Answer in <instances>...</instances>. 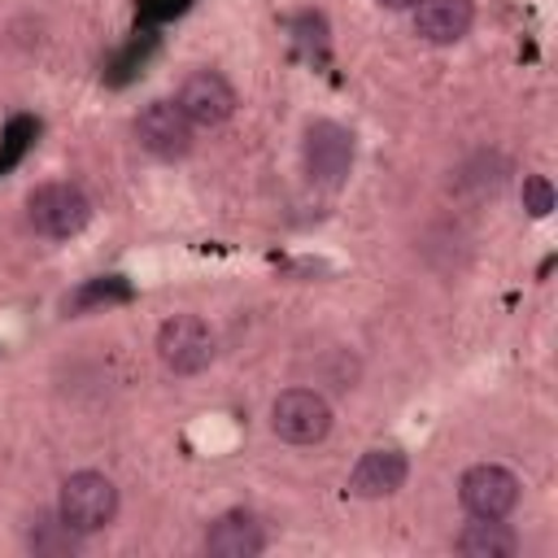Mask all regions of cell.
I'll return each mask as SVG.
<instances>
[{"label":"cell","instance_id":"obj_1","mask_svg":"<svg viewBox=\"0 0 558 558\" xmlns=\"http://www.w3.org/2000/svg\"><path fill=\"white\" fill-rule=\"evenodd\" d=\"M57 514H61L78 536L109 527L113 514H118V488H113V480L100 475V471H74V475L61 484Z\"/></svg>","mask_w":558,"mask_h":558},{"label":"cell","instance_id":"obj_2","mask_svg":"<svg viewBox=\"0 0 558 558\" xmlns=\"http://www.w3.org/2000/svg\"><path fill=\"white\" fill-rule=\"evenodd\" d=\"M26 218L48 240H70L92 222V201L74 183H39L26 196Z\"/></svg>","mask_w":558,"mask_h":558},{"label":"cell","instance_id":"obj_3","mask_svg":"<svg viewBox=\"0 0 558 558\" xmlns=\"http://www.w3.org/2000/svg\"><path fill=\"white\" fill-rule=\"evenodd\" d=\"M301 161H305V174L323 187H336L344 183V174L353 170V131L331 122V118H318L305 126V140H301Z\"/></svg>","mask_w":558,"mask_h":558},{"label":"cell","instance_id":"obj_4","mask_svg":"<svg viewBox=\"0 0 558 558\" xmlns=\"http://www.w3.org/2000/svg\"><path fill=\"white\" fill-rule=\"evenodd\" d=\"M270 427L288 445H314L331 432V405L314 388H283L270 405Z\"/></svg>","mask_w":558,"mask_h":558},{"label":"cell","instance_id":"obj_5","mask_svg":"<svg viewBox=\"0 0 558 558\" xmlns=\"http://www.w3.org/2000/svg\"><path fill=\"white\" fill-rule=\"evenodd\" d=\"M458 497L471 519H506L519 506V475L497 462H475L462 471Z\"/></svg>","mask_w":558,"mask_h":558},{"label":"cell","instance_id":"obj_6","mask_svg":"<svg viewBox=\"0 0 558 558\" xmlns=\"http://www.w3.org/2000/svg\"><path fill=\"white\" fill-rule=\"evenodd\" d=\"M157 357L174 375H201L214 362V331L196 314H174L157 331Z\"/></svg>","mask_w":558,"mask_h":558},{"label":"cell","instance_id":"obj_7","mask_svg":"<svg viewBox=\"0 0 558 558\" xmlns=\"http://www.w3.org/2000/svg\"><path fill=\"white\" fill-rule=\"evenodd\" d=\"M135 140H140L144 153H153L161 161H174L192 148V122L174 100H148L135 113Z\"/></svg>","mask_w":558,"mask_h":558},{"label":"cell","instance_id":"obj_8","mask_svg":"<svg viewBox=\"0 0 558 558\" xmlns=\"http://www.w3.org/2000/svg\"><path fill=\"white\" fill-rule=\"evenodd\" d=\"M174 105L187 113L192 126H222L235 113V87L218 70H192L179 83Z\"/></svg>","mask_w":558,"mask_h":558},{"label":"cell","instance_id":"obj_9","mask_svg":"<svg viewBox=\"0 0 558 558\" xmlns=\"http://www.w3.org/2000/svg\"><path fill=\"white\" fill-rule=\"evenodd\" d=\"M410 475V462L401 449H366L349 475V493L362 497V501H375V497H392Z\"/></svg>","mask_w":558,"mask_h":558},{"label":"cell","instance_id":"obj_10","mask_svg":"<svg viewBox=\"0 0 558 558\" xmlns=\"http://www.w3.org/2000/svg\"><path fill=\"white\" fill-rule=\"evenodd\" d=\"M266 549V532L248 510H227L205 532V554L214 558H253Z\"/></svg>","mask_w":558,"mask_h":558},{"label":"cell","instance_id":"obj_11","mask_svg":"<svg viewBox=\"0 0 558 558\" xmlns=\"http://www.w3.org/2000/svg\"><path fill=\"white\" fill-rule=\"evenodd\" d=\"M475 22L471 0H418L414 4V35L427 44H458Z\"/></svg>","mask_w":558,"mask_h":558},{"label":"cell","instance_id":"obj_12","mask_svg":"<svg viewBox=\"0 0 558 558\" xmlns=\"http://www.w3.org/2000/svg\"><path fill=\"white\" fill-rule=\"evenodd\" d=\"M453 545H458L462 558H514L519 554V536L501 519H475V523H466Z\"/></svg>","mask_w":558,"mask_h":558},{"label":"cell","instance_id":"obj_13","mask_svg":"<svg viewBox=\"0 0 558 558\" xmlns=\"http://www.w3.org/2000/svg\"><path fill=\"white\" fill-rule=\"evenodd\" d=\"M35 135H39V118H31V113H17V118L4 122V140H0V174H9V170L26 157V148L35 144Z\"/></svg>","mask_w":558,"mask_h":558},{"label":"cell","instance_id":"obj_14","mask_svg":"<svg viewBox=\"0 0 558 558\" xmlns=\"http://www.w3.org/2000/svg\"><path fill=\"white\" fill-rule=\"evenodd\" d=\"M153 48H157V35H153V31H140V35H135L118 57H113V65H109V74H105V78H109V87L131 83V78L144 70V61L153 57Z\"/></svg>","mask_w":558,"mask_h":558},{"label":"cell","instance_id":"obj_15","mask_svg":"<svg viewBox=\"0 0 558 558\" xmlns=\"http://www.w3.org/2000/svg\"><path fill=\"white\" fill-rule=\"evenodd\" d=\"M74 527L61 519V514H39L35 523H31V536H26V545L35 549V554H65V549H74Z\"/></svg>","mask_w":558,"mask_h":558},{"label":"cell","instance_id":"obj_16","mask_svg":"<svg viewBox=\"0 0 558 558\" xmlns=\"http://www.w3.org/2000/svg\"><path fill=\"white\" fill-rule=\"evenodd\" d=\"M122 301H131V283L118 279V275H109V279H92V283H83V288L74 292L70 310H96V305H122Z\"/></svg>","mask_w":558,"mask_h":558},{"label":"cell","instance_id":"obj_17","mask_svg":"<svg viewBox=\"0 0 558 558\" xmlns=\"http://www.w3.org/2000/svg\"><path fill=\"white\" fill-rule=\"evenodd\" d=\"M523 209H527L532 218H545V214L554 209V183H549L545 174H527V179H523Z\"/></svg>","mask_w":558,"mask_h":558},{"label":"cell","instance_id":"obj_18","mask_svg":"<svg viewBox=\"0 0 558 558\" xmlns=\"http://www.w3.org/2000/svg\"><path fill=\"white\" fill-rule=\"evenodd\" d=\"M192 0H140V17L144 22H170L179 13H187Z\"/></svg>","mask_w":558,"mask_h":558},{"label":"cell","instance_id":"obj_19","mask_svg":"<svg viewBox=\"0 0 558 558\" xmlns=\"http://www.w3.org/2000/svg\"><path fill=\"white\" fill-rule=\"evenodd\" d=\"M379 4H384V9H414L418 0H379Z\"/></svg>","mask_w":558,"mask_h":558}]
</instances>
